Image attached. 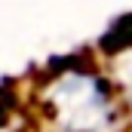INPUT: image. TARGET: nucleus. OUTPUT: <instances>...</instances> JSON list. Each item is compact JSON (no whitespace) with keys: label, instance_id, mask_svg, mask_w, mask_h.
<instances>
[{"label":"nucleus","instance_id":"f03ea898","mask_svg":"<svg viewBox=\"0 0 132 132\" xmlns=\"http://www.w3.org/2000/svg\"><path fill=\"white\" fill-rule=\"evenodd\" d=\"M104 71L111 77V83L117 86L120 98L126 101L132 111V37H108V49H104Z\"/></svg>","mask_w":132,"mask_h":132},{"label":"nucleus","instance_id":"7ed1b4c3","mask_svg":"<svg viewBox=\"0 0 132 132\" xmlns=\"http://www.w3.org/2000/svg\"><path fill=\"white\" fill-rule=\"evenodd\" d=\"M0 132H9V129H0Z\"/></svg>","mask_w":132,"mask_h":132},{"label":"nucleus","instance_id":"f257e3e1","mask_svg":"<svg viewBox=\"0 0 132 132\" xmlns=\"http://www.w3.org/2000/svg\"><path fill=\"white\" fill-rule=\"evenodd\" d=\"M34 114L46 132H126V101L101 65L74 59L34 83Z\"/></svg>","mask_w":132,"mask_h":132}]
</instances>
